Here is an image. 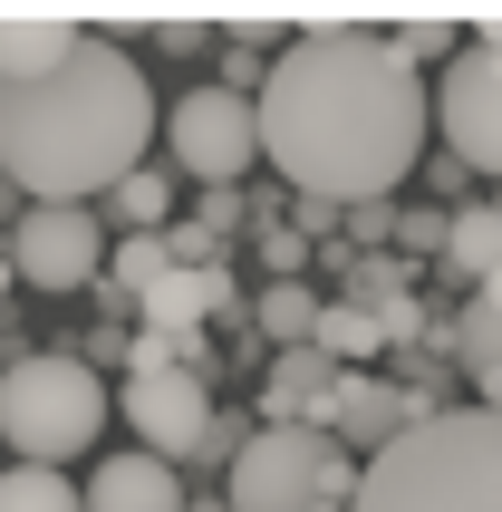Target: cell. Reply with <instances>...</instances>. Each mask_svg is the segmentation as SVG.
<instances>
[{"label": "cell", "mask_w": 502, "mask_h": 512, "mask_svg": "<svg viewBox=\"0 0 502 512\" xmlns=\"http://www.w3.org/2000/svg\"><path fill=\"white\" fill-rule=\"evenodd\" d=\"M338 300L367 319H387L396 300H416V261H396V252H358L348 261V281H338Z\"/></svg>", "instance_id": "2e32d148"}, {"label": "cell", "mask_w": 502, "mask_h": 512, "mask_svg": "<svg viewBox=\"0 0 502 512\" xmlns=\"http://www.w3.org/2000/svg\"><path fill=\"white\" fill-rule=\"evenodd\" d=\"M213 416H223V406L203 397L194 368H136L126 377V426H136L145 455H165V464H194L203 435H213Z\"/></svg>", "instance_id": "9c48e42d"}, {"label": "cell", "mask_w": 502, "mask_h": 512, "mask_svg": "<svg viewBox=\"0 0 502 512\" xmlns=\"http://www.w3.org/2000/svg\"><path fill=\"white\" fill-rule=\"evenodd\" d=\"M290 232H300L309 252H319L329 232H348V213H338V203H319V194H300V203H290Z\"/></svg>", "instance_id": "484cf974"}, {"label": "cell", "mask_w": 502, "mask_h": 512, "mask_svg": "<svg viewBox=\"0 0 502 512\" xmlns=\"http://www.w3.org/2000/svg\"><path fill=\"white\" fill-rule=\"evenodd\" d=\"M493 213H502V184H493Z\"/></svg>", "instance_id": "e575fe53"}, {"label": "cell", "mask_w": 502, "mask_h": 512, "mask_svg": "<svg viewBox=\"0 0 502 512\" xmlns=\"http://www.w3.org/2000/svg\"><path fill=\"white\" fill-rule=\"evenodd\" d=\"M435 126H445V155L464 174H493L502 184V49H483V39H464V58L445 68V87H435Z\"/></svg>", "instance_id": "ba28073f"}, {"label": "cell", "mask_w": 502, "mask_h": 512, "mask_svg": "<svg viewBox=\"0 0 502 512\" xmlns=\"http://www.w3.org/2000/svg\"><path fill=\"white\" fill-rule=\"evenodd\" d=\"M203 39H213V20H203V10H174V20H155V49H174V58H194Z\"/></svg>", "instance_id": "4316f807"}, {"label": "cell", "mask_w": 502, "mask_h": 512, "mask_svg": "<svg viewBox=\"0 0 502 512\" xmlns=\"http://www.w3.org/2000/svg\"><path fill=\"white\" fill-rule=\"evenodd\" d=\"M358 512H502V416L445 406L367 464Z\"/></svg>", "instance_id": "3957f363"}, {"label": "cell", "mask_w": 502, "mask_h": 512, "mask_svg": "<svg viewBox=\"0 0 502 512\" xmlns=\"http://www.w3.org/2000/svg\"><path fill=\"white\" fill-rule=\"evenodd\" d=\"M396 223H406V213H396V203H358V213H348V242H387Z\"/></svg>", "instance_id": "f1b7e54d"}, {"label": "cell", "mask_w": 502, "mask_h": 512, "mask_svg": "<svg viewBox=\"0 0 502 512\" xmlns=\"http://www.w3.org/2000/svg\"><path fill=\"white\" fill-rule=\"evenodd\" d=\"M87 20H68V10H0V87H29L49 78L58 58H78Z\"/></svg>", "instance_id": "7c38bea8"}, {"label": "cell", "mask_w": 502, "mask_h": 512, "mask_svg": "<svg viewBox=\"0 0 502 512\" xmlns=\"http://www.w3.org/2000/svg\"><path fill=\"white\" fill-rule=\"evenodd\" d=\"M445 271H464V281H493V271H502V213H493V203H454Z\"/></svg>", "instance_id": "9a60e30c"}, {"label": "cell", "mask_w": 502, "mask_h": 512, "mask_svg": "<svg viewBox=\"0 0 502 512\" xmlns=\"http://www.w3.org/2000/svg\"><path fill=\"white\" fill-rule=\"evenodd\" d=\"M165 271H174V242H165V232H126L116 261H107V300H145Z\"/></svg>", "instance_id": "ac0fdd59"}, {"label": "cell", "mask_w": 502, "mask_h": 512, "mask_svg": "<svg viewBox=\"0 0 502 512\" xmlns=\"http://www.w3.org/2000/svg\"><path fill=\"white\" fill-rule=\"evenodd\" d=\"M107 213H116V232H165V213H174V174H126L107 194Z\"/></svg>", "instance_id": "44dd1931"}, {"label": "cell", "mask_w": 502, "mask_h": 512, "mask_svg": "<svg viewBox=\"0 0 502 512\" xmlns=\"http://www.w3.org/2000/svg\"><path fill=\"white\" fill-rule=\"evenodd\" d=\"M445 223H454V213H435V203H416V213L396 223V261H445Z\"/></svg>", "instance_id": "603a6c76"}, {"label": "cell", "mask_w": 502, "mask_h": 512, "mask_svg": "<svg viewBox=\"0 0 502 512\" xmlns=\"http://www.w3.org/2000/svg\"><path fill=\"white\" fill-rule=\"evenodd\" d=\"M309 426H319V435H338V445H348L358 464H377V455L396 445V435H416V426H425V406L406 397L396 377H377V368H338L329 406H319Z\"/></svg>", "instance_id": "30bf717a"}, {"label": "cell", "mask_w": 502, "mask_h": 512, "mask_svg": "<svg viewBox=\"0 0 502 512\" xmlns=\"http://www.w3.org/2000/svg\"><path fill=\"white\" fill-rule=\"evenodd\" d=\"M474 310H493V319H502V271H493V281H474Z\"/></svg>", "instance_id": "4dcf8cb0"}, {"label": "cell", "mask_w": 502, "mask_h": 512, "mask_svg": "<svg viewBox=\"0 0 502 512\" xmlns=\"http://www.w3.org/2000/svg\"><path fill=\"white\" fill-rule=\"evenodd\" d=\"M425 126L435 97L387 29H309L261 78V155L290 174V194H319L338 213L396 203L425 155Z\"/></svg>", "instance_id": "6da1fadb"}, {"label": "cell", "mask_w": 502, "mask_h": 512, "mask_svg": "<svg viewBox=\"0 0 502 512\" xmlns=\"http://www.w3.org/2000/svg\"><path fill=\"white\" fill-rule=\"evenodd\" d=\"M10 281H20V271H10V223H0V290H10Z\"/></svg>", "instance_id": "1f68e13d"}, {"label": "cell", "mask_w": 502, "mask_h": 512, "mask_svg": "<svg viewBox=\"0 0 502 512\" xmlns=\"http://www.w3.org/2000/svg\"><path fill=\"white\" fill-rule=\"evenodd\" d=\"M78 358L87 368H136V329H107V319H97V329L78 339Z\"/></svg>", "instance_id": "d4e9b609"}, {"label": "cell", "mask_w": 502, "mask_h": 512, "mask_svg": "<svg viewBox=\"0 0 502 512\" xmlns=\"http://www.w3.org/2000/svg\"><path fill=\"white\" fill-rule=\"evenodd\" d=\"M319 310H329V300H319L309 281H271L261 310H251V329H261L271 348H309V339H319Z\"/></svg>", "instance_id": "e0dca14e"}, {"label": "cell", "mask_w": 502, "mask_h": 512, "mask_svg": "<svg viewBox=\"0 0 502 512\" xmlns=\"http://www.w3.org/2000/svg\"><path fill=\"white\" fill-rule=\"evenodd\" d=\"M194 223L213 232V242H232V232L251 223V203H242V194H203V213H194Z\"/></svg>", "instance_id": "83f0119b"}, {"label": "cell", "mask_w": 502, "mask_h": 512, "mask_svg": "<svg viewBox=\"0 0 502 512\" xmlns=\"http://www.w3.org/2000/svg\"><path fill=\"white\" fill-rule=\"evenodd\" d=\"M309 261H319V252H309L290 223H261V271H271V281H300Z\"/></svg>", "instance_id": "cb8c5ba5"}, {"label": "cell", "mask_w": 502, "mask_h": 512, "mask_svg": "<svg viewBox=\"0 0 502 512\" xmlns=\"http://www.w3.org/2000/svg\"><path fill=\"white\" fill-rule=\"evenodd\" d=\"M329 387H338V368L319 348H280L271 377H261V426H309V416L329 406Z\"/></svg>", "instance_id": "4fadbf2b"}, {"label": "cell", "mask_w": 502, "mask_h": 512, "mask_svg": "<svg viewBox=\"0 0 502 512\" xmlns=\"http://www.w3.org/2000/svg\"><path fill=\"white\" fill-rule=\"evenodd\" d=\"M184 503H194L184 474L165 455H145V445H126V455H107L87 474V512H184Z\"/></svg>", "instance_id": "8fae6325"}, {"label": "cell", "mask_w": 502, "mask_h": 512, "mask_svg": "<svg viewBox=\"0 0 502 512\" xmlns=\"http://www.w3.org/2000/svg\"><path fill=\"white\" fill-rule=\"evenodd\" d=\"M97 435H107V377L87 368V358L29 348L20 368H0V445H10V464H49L58 474Z\"/></svg>", "instance_id": "277c9868"}, {"label": "cell", "mask_w": 502, "mask_h": 512, "mask_svg": "<svg viewBox=\"0 0 502 512\" xmlns=\"http://www.w3.org/2000/svg\"><path fill=\"white\" fill-rule=\"evenodd\" d=\"M319 358H329V368H367V358H377V348H387V329H377V319L367 310H348V300H329V310H319Z\"/></svg>", "instance_id": "d6986e66"}, {"label": "cell", "mask_w": 502, "mask_h": 512, "mask_svg": "<svg viewBox=\"0 0 502 512\" xmlns=\"http://www.w3.org/2000/svg\"><path fill=\"white\" fill-rule=\"evenodd\" d=\"M387 39H396L406 68H425V58H445V68H454V58H464V20H445V10H416V20H396Z\"/></svg>", "instance_id": "7402d4cb"}, {"label": "cell", "mask_w": 502, "mask_h": 512, "mask_svg": "<svg viewBox=\"0 0 502 512\" xmlns=\"http://www.w3.org/2000/svg\"><path fill=\"white\" fill-rule=\"evenodd\" d=\"M155 145V87L116 39L87 29L78 58H58L49 78L0 87V174L29 203H97L145 165Z\"/></svg>", "instance_id": "7a4b0ae2"}, {"label": "cell", "mask_w": 502, "mask_h": 512, "mask_svg": "<svg viewBox=\"0 0 502 512\" xmlns=\"http://www.w3.org/2000/svg\"><path fill=\"white\" fill-rule=\"evenodd\" d=\"M97 203H29L20 223H10V271L20 290H97Z\"/></svg>", "instance_id": "52a82bcc"}, {"label": "cell", "mask_w": 502, "mask_h": 512, "mask_svg": "<svg viewBox=\"0 0 502 512\" xmlns=\"http://www.w3.org/2000/svg\"><path fill=\"white\" fill-rule=\"evenodd\" d=\"M251 78H261V49H232V58H223V78H213V87H232V97H251Z\"/></svg>", "instance_id": "f546056e"}, {"label": "cell", "mask_w": 502, "mask_h": 512, "mask_svg": "<svg viewBox=\"0 0 502 512\" xmlns=\"http://www.w3.org/2000/svg\"><path fill=\"white\" fill-rule=\"evenodd\" d=\"M10 203H20V184H10V174H0V223H10Z\"/></svg>", "instance_id": "836d02e7"}, {"label": "cell", "mask_w": 502, "mask_h": 512, "mask_svg": "<svg viewBox=\"0 0 502 512\" xmlns=\"http://www.w3.org/2000/svg\"><path fill=\"white\" fill-rule=\"evenodd\" d=\"M0 512H87V493L68 474H49V464H10L0 474Z\"/></svg>", "instance_id": "ffe728a7"}, {"label": "cell", "mask_w": 502, "mask_h": 512, "mask_svg": "<svg viewBox=\"0 0 502 512\" xmlns=\"http://www.w3.org/2000/svg\"><path fill=\"white\" fill-rule=\"evenodd\" d=\"M184 512H232V503H223V493H194V503H184Z\"/></svg>", "instance_id": "d6a6232c"}, {"label": "cell", "mask_w": 502, "mask_h": 512, "mask_svg": "<svg viewBox=\"0 0 502 512\" xmlns=\"http://www.w3.org/2000/svg\"><path fill=\"white\" fill-rule=\"evenodd\" d=\"M165 145H174V174H194L203 194H242V174L261 165V107L232 87H194L165 116Z\"/></svg>", "instance_id": "8992f818"}, {"label": "cell", "mask_w": 502, "mask_h": 512, "mask_svg": "<svg viewBox=\"0 0 502 512\" xmlns=\"http://www.w3.org/2000/svg\"><path fill=\"white\" fill-rule=\"evenodd\" d=\"M445 348H454V368H464V377L483 387V406L502 416V319L464 300V319H445Z\"/></svg>", "instance_id": "5bb4252c"}, {"label": "cell", "mask_w": 502, "mask_h": 512, "mask_svg": "<svg viewBox=\"0 0 502 512\" xmlns=\"http://www.w3.org/2000/svg\"><path fill=\"white\" fill-rule=\"evenodd\" d=\"M367 464L319 426H251V445L232 455L223 474V503L232 512H319V503H348L358 512Z\"/></svg>", "instance_id": "5b68a950"}]
</instances>
